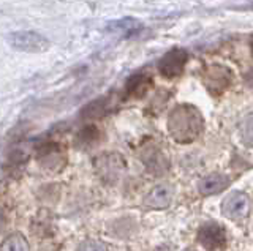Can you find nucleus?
Listing matches in <instances>:
<instances>
[{
  "label": "nucleus",
  "instance_id": "nucleus-1",
  "mask_svg": "<svg viewBox=\"0 0 253 251\" xmlns=\"http://www.w3.org/2000/svg\"><path fill=\"white\" fill-rule=\"evenodd\" d=\"M203 128H204L203 115L192 105H179L169 114L168 130L176 143L180 144L193 143L201 135Z\"/></svg>",
  "mask_w": 253,
  "mask_h": 251
},
{
  "label": "nucleus",
  "instance_id": "nucleus-2",
  "mask_svg": "<svg viewBox=\"0 0 253 251\" xmlns=\"http://www.w3.org/2000/svg\"><path fill=\"white\" fill-rule=\"evenodd\" d=\"M35 156L42 166L51 172H57L63 169L67 164V155L65 150L60 147V144L54 143V141H46L37 145Z\"/></svg>",
  "mask_w": 253,
  "mask_h": 251
},
{
  "label": "nucleus",
  "instance_id": "nucleus-3",
  "mask_svg": "<svg viewBox=\"0 0 253 251\" xmlns=\"http://www.w3.org/2000/svg\"><path fill=\"white\" fill-rule=\"evenodd\" d=\"M8 41H10V44L16 51L29 52V54H40L47 51V48H49V41L43 35H40L37 32H29V30L11 34Z\"/></svg>",
  "mask_w": 253,
  "mask_h": 251
},
{
  "label": "nucleus",
  "instance_id": "nucleus-4",
  "mask_svg": "<svg viewBox=\"0 0 253 251\" xmlns=\"http://www.w3.org/2000/svg\"><path fill=\"white\" fill-rule=\"evenodd\" d=\"M125 161L119 153H105L95 160V168L100 179L106 183H116L121 177Z\"/></svg>",
  "mask_w": 253,
  "mask_h": 251
},
{
  "label": "nucleus",
  "instance_id": "nucleus-5",
  "mask_svg": "<svg viewBox=\"0 0 253 251\" xmlns=\"http://www.w3.org/2000/svg\"><path fill=\"white\" fill-rule=\"evenodd\" d=\"M203 81L206 84V87L209 89V92L215 93H223L233 81V74L228 68L221 65H212L209 68H206V72L203 74Z\"/></svg>",
  "mask_w": 253,
  "mask_h": 251
},
{
  "label": "nucleus",
  "instance_id": "nucleus-6",
  "mask_svg": "<svg viewBox=\"0 0 253 251\" xmlns=\"http://www.w3.org/2000/svg\"><path fill=\"white\" fill-rule=\"evenodd\" d=\"M187 60H188V54L185 49H179V48L171 49L158 62V70H160V73L165 77H176L184 72Z\"/></svg>",
  "mask_w": 253,
  "mask_h": 251
},
{
  "label": "nucleus",
  "instance_id": "nucleus-7",
  "mask_svg": "<svg viewBox=\"0 0 253 251\" xmlns=\"http://www.w3.org/2000/svg\"><path fill=\"white\" fill-rule=\"evenodd\" d=\"M249 210H250V201L247 198V194L239 191L231 193L223 201V204H221L223 215L231 219H241L244 216H247Z\"/></svg>",
  "mask_w": 253,
  "mask_h": 251
},
{
  "label": "nucleus",
  "instance_id": "nucleus-8",
  "mask_svg": "<svg viewBox=\"0 0 253 251\" xmlns=\"http://www.w3.org/2000/svg\"><path fill=\"white\" fill-rule=\"evenodd\" d=\"M198 240L204 248L217 251L226 245V232L218 224H206L198 232Z\"/></svg>",
  "mask_w": 253,
  "mask_h": 251
},
{
  "label": "nucleus",
  "instance_id": "nucleus-9",
  "mask_svg": "<svg viewBox=\"0 0 253 251\" xmlns=\"http://www.w3.org/2000/svg\"><path fill=\"white\" fill-rule=\"evenodd\" d=\"M141 160L146 164V168L152 174L160 176L168 169V160L165 153L155 145H147L141 150Z\"/></svg>",
  "mask_w": 253,
  "mask_h": 251
},
{
  "label": "nucleus",
  "instance_id": "nucleus-10",
  "mask_svg": "<svg viewBox=\"0 0 253 251\" xmlns=\"http://www.w3.org/2000/svg\"><path fill=\"white\" fill-rule=\"evenodd\" d=\"M172 199V188L169 185H157L147 193L144 198V204L150 209H165L171 204Z\"/></svg>",
  "mask_w": 253,
  "mask_h": 251
},
{
  "label": "nucleus",
  "instance_id": "nucleus-11",
  "mask_svg": "<svg viewBox=\"0 0 253 251\" xmlns=\"http://www.w3.org/2000/svg\"><path fill=\"white\" fill-rule=\"evenodd\" d=\"M150 87H152V79H150V76H147L144 73L133 74L125 84V95L130 98H141L146 95Z\"/></svg>",
  "mask_w": 253,
  "mask_h": 251
},
{
  "label": "nucleus",
  "instance_id": "nucleus-12",
  "mask_svg": "<svg viewBox=\"0 0 253 251\" xmlns=\"http://www.w3.org/2000/svg\"><path fill=\"white\" fill-rule=\"evenodd\" d=\"M229 185V179L223 174H209L200 180L198 183V190L204 196L217 194L220 191L226 190Z\"/></svg>",
  "mask_w": 253,
  "mask_h": 251
},
{
  "label": "nucleus",
  "instance_id": "nucleus-13",
  "mask_svg": "<svg viewBox=\"0 0 253 251\" xmlns=\"http://www.w3.org/2000/svg\"><path fill=\"white\" fill-rule=\"evenodd\" d=\"M109 109H111V100L103 97L98 100H93L87 106H84L81 115L84 119H98V117H103L105 114H108Z\"/></svg>",
  "mask_w": 253,
  "mask_h": 251
},
{
  "label": "nucleus",
  "instance_id": "nucleus-14",
  "mask_svg": "<svg viewBox=\"0 0 253 251\" xmlns=\"http://www.w3.org/2000/svg\"><path fill=\"white\" fill-rule=\"evenodd\" d=\"M0 251H30L29 242L26 240L22 234H11L2 242Z\"/></svg>",
  "mask_w": 253,
  "mask_h": 251
},
{
  "label": "nucleus",
  "instance_id": "nucleus-15",
  "mask_svg": "<svg viewBox=\"0 0 253 251\" xmlns=\"http://www.w3.org/2000/svg\"><path fill=\"white\" fill-rule=\"evenodd\" d=\"M139 27H141V24L138 21H134L131 18H125L121 21L109 22L108 30H113V32H119V34H124V35H130L134 32V30H138Z\"/></svg>",
  "mask_w": 253,
  "mask_h": 251
},
{
  "label": "nucleus",
  "instance_id": "nucleus-16",
  "mask_svg": "<svg viewBox=\"0 0 253 251\" xmlns=\"http://www.w3.org/2000/svg\"><path fill=\"white\" fill-rule=\"evenodd\" d=\"M100 138V133L95 127H84L76 135V145L78 147H89L95 144Z\"/></svg>",
  "mask_w": 253,
  "mask_h": 251
},
{
  "label": "nucleus",
  "instance_id": "nucleus-17",
  "mask_svg": "<svg viewBox=\"0 0 253 251\" xmlns=\"http://www.w3.org/2000/svg\"><path fill=\"white\" fill-rule=\"evenodd\" d=\"M241 136H242V141L245 145L253 147V115H249L247 119L242 122Z\"/></svg>",
  "mask_w": 253,
  "mask_h": 251
},
{
  "label": "nucleus",
  "instance_id": "nucleus-18",
  "mask_svg": "<svg viewBox=\"0 0 253 251\" xmlns=\"http://www.w3.org/2000/svg\"><path fill=\"white\" fill-rule=\"evenodd\" d=\"M78 251H108L100 240H85L79 245Z\"/></svg>",
  "mask_w": 253,
  "mask_h": 251
},
{
  "label": "nucleus",
  "instance_id": "nucleus-19",
  "mask_svg": "<svg viewBox=\"0 0 253 251\" xmlns=\"http://www.w3.org/2000/svg\"><path fill=\"white\" fill-rule=\"evenodd\" d=\"M3 223H5V214L2 212V209H0V226H3Z\"/></svg>",
  "mask_w": 253,
  "mask_h": 251
},
{
  "label": "nucleus",
  "instance_id": "nucleus-20",
  "mask_svg": "<svg viewBox=\"0 0 253 251\" xmlns=\"http://www.w3.org/2000/svg\"><path fill=\"white\" fill-rule=\"evenodd\" d=\"M250 46H252V52H253V40H252V43H250Z\"/></svg>",
  "mask_w": 253,
  "mask_h": 251
}]
</instances>
